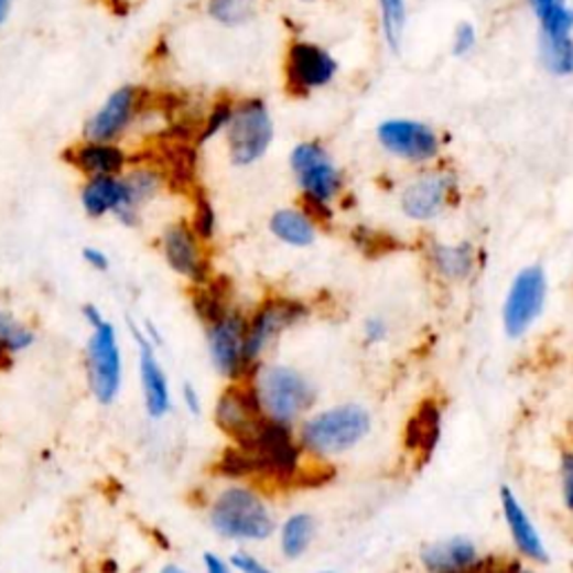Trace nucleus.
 <instances>
[{
	"label": "nucleus",
	"instance_id": "4",
	"mask_svg": "<svg viewBox=\"0 0 573 573\" xmlns=\"http://www.w3.org/2000/svg\"><path fill=\"white\" fill-rule=\"evenodd\" d=\"M273 141V121L267 104L258 97L236 106L227 128L229 158L236 166H253L260 162Z\"/></svg>",
	"mask_w": 573,
	"mask_h": 573
},
{
	"label": "nucleus",
	"instance_id": "32",
	"mask_svg": "<svg viewBox=\"0 0 573 573\" xmlns=\"http://www.w3.org/2000/svg\"><path fill=\"white\" fill-rule=\"evenodd\" d=\"M542 23V39H571V30H573V10L566 8L564 0H558V3L540 17Z\"/></svg>",
	"mask_w": 573,
	"mask_h": 573
},
{
	"label": "nucleus",
	"instance_id": "21",
	"mask_svg": "<svg viewBox=\"0 0 573 573\" xmlns=\"http://www.w3.org/2000/svg\"><path fill=\"white\" fill-rule=\"evenodd\" d=\"M442 435V410L435 401H425L410 419L408 425V448L421 453V464L435 453Z\"/></svg>",
	"mask_w": 573,
	"mask_h": 573
},
{
	"label": "nucleus",
	"instance_id": "46",
	"mask_svg": "<svg viewBox=\"0 0 573 573\" xmlns=\"http://www.w3.org/2000/svg\"><path fill=\"white\" fill-rule=\"evenodd\" d=\"M12 3H14V0H0V25H6V21L10 19Z\"/></svg>",
	"mask_w": 573,
	"mask_h": 573
},
{
	"label": "nucleus",
	"instance_id": "33",
	"mask_svg": "<svg viewBox=\"0 0 573 573\" xmlns=\"http://www.w3.org/2000/svg\"><path fill=\"white\" fill-rule=\"evenodd\" d=\"M558 495L560 505L573 516V446H566L558 455Z\"/></svg>",
	"mask_w": 573,
	"mask_h": 573
},
{
	"label": "nucleus",
	"instance_id": "18",
	"mask_svg": "<svg viewBox=\"0 0 573 573\" xmlns=\"http://www.w3.org/2000/svg\"><path fill=\"white\" fill-rule=\"evenodd\" d=\"M453 182L448 175H421L406 186L401 195V208L412 220H430L442 213L446 206Z\"/></svg>",
	"mask_w": 573,
	"mask_h": 573
},
{
	"label": "nucleus",
	"instance_id": "25",
	"mask_svg": "<svg viewBox=\"0 0 573 573\" xmlns=\"http://www.w3.org/2000/svg\"><path fill=\"white\" fill-rule=\"evenodd\" d=\"M430 260H433L435 269L451 280H462L471 275L475 256L468 245H435L430 251Z\"/></svg>",
	"mask_w": 573,
	"mask_h": 573
},
{
	"label": "nucleus",
	"instance_id": "38",
	"mask_svg": "<svg viewBox=\"0 0 573 573\" xmlns=\"http://www.w3.org/2000/svg\"><path fill=\"white\" fill-rule=\"evenodd\" d=\"M475 30H473V25H468V23H462L457 30H455V41H453V52L457 54V56H464V54H468L471 50H473V45H475Z\"/></svg>",
	"mask_w": 573,
	"mask_h": 573
},
{
	"label": "nucleus",
	"instance_id": "10",
	"mask_svg": "<svg viewBox=\"0 0 573 573\" xmlns=\"http://www.w3.org/2000/svg\"><path fill=\"white\" fill-rule=\"evenodd\" d=\"M423 573H479L486 553L468 533H451L428 540L417 553Z\"/></svg>",
	"mask_w": 573,
	"mask_h": 573
},
{
	"label": "nucleus",
	"instance_id": "42",
	"mask_svg": "<svg viewBox=\"0 0 573 573\" xmlns=\"http://www.w3.org/2000/svg\"><path fill=\"white\" fill-rule=\"evenodd\" d=\"M507 573H540L538 566L522 562L520 558H513L507 562Z\"/></svg>",
	"mask_w": 573,
	"mask_h": 573
},
{
	"label": "nucleus",
	"instance_id": "44",
	"mask_svg": "<svg viewBox=\"0 0 573 573\" xmlns=\"http://www.w3.org/2000/svg\"><path fill=\"white\" fill-rule=\"evenodd\" d=\"M529 3H531V8H533L536 17L540 19L542 14H547V12L558 3V0H529Z\"/></svg>",
	"mask_w": 573,
	"mask_h": 573
},
{
	"label": "nucleus",
	"instance_id": "47",
	"mask_svg": "<svg viewBox=\"0 0 573 573\" xmlns=\"http://www.w3.org/2000/svg\"><path fill=\"white\" fill-rule=\"evenodd\" d=\"M160 573H188V571H186V569H182L180 564H166V566H164Z\"/></svg>",
	"mask_w": 573,
	"mask_h": 573
},
{
	"label": "nucleus",
	"instance_id": "22",
	"mask_svg": "<svg viewBox=\"0 0 573 573\" xmlns=\"http://www.w3.org/2000/svg\"><path fill=\"white\" fill-rule=\"evenodd\" d=\"M123 182L128 188V206L117 213V220L126 227H137L141 206L151 202L162 188V175L153 169H137L126 175Z\"/></svg>",
	"mask_w": 573,
	"mask_h": 573
},
{
	"label": "nucleus",
	"instance_id": "26",
	"mask_svg": "<svg viewBox=\"0 0 573 573\" xmlns=\"http://www.w3.org/2000/svg\"><path fill=\"white\" fill-rule=\"evenodd\" d=\"M193 307H195V314L206 325H210L213 321H218L220 316H225L231 310L225 282L199 284V290L193 294Z\"/></svg>",
	"mask_w": 573,
	"mask_h": 573
},
{
	"label": "nucleus",
	"instance_id": "30",
	"mask_svg": "<svg viewBox=\"0 0 573 573\" xmlns=\"http://www.w3.org/2000/svg\"><path fill=\"white\" fill-rule=\"evenodd\" d=\"M383 36L390 50H399L406 30V0H379Z\"/></svg>",
	"mask_w": 573,
	"mask_h": 573
},
{
	"label": "nucleus",
	"instance_id": "23",
	"mask_svg": "<svg viewBox=\"0 0 573 573\" xmlns=\"http://www.w3.org/2000/svg\"><path fill=\"white\" fill-rule=\"evenodd\" d=\"M269 231L290 247H310L316 240V223L303 208H280L271 215Z\"/></svg>",
	"mask_w": 573,
	"mask_h": 573
},
{
	"label": "nucleus",
	"instance_id": "9",
	"mask_svg": "<svg viewBox=\"0 0 573 573\" xmlns=\"http://www.w3.org/2000/svg\"><path fill=\"white\" fill-rule=\"evenodd\" d=\"M547 301V278L540 267H527L511 284L501 323L509 338H522L540 318Z\"/></svg>",
	"mask_w": 573,
	"mask_h": 573
},
{
	"label": "nucleus",
	"instance_id": "16",
	"mask_svg": "<svg viewBox=\"0 0 573 573\" xmlns=\"http://www.w3.org/2000/svg\"><path fill=\"white\" fill-rule=\"evenodd\" d=\"M132 338L139 345V372H141V388H143V403H147V412L153 419H162L171 410V388L164 368L158 361L153 340L143 334L134 323L130 321Z\"/></svg>",
	"mask_w": 573,
	"mask_h": 573
},
{
	"label": "nucleus",
	"instance_id": "31",
	"mask_svg": "<svg viewBox=\"0 0 573 573\" xmlns=\"http://www.w3.org/2000/svg\"><path fill=\"white\" fill-rule=\"evenodd\" d=\"M34 338H36L34 332L28 325H23L14 314L0 312V340H3V345L12 354L32 347Z\"/></svg>",
	"mask_w": 573,
	"mask_h": 573
},
{
	"label": "nucleus",
	"instance_id": "7",
	"mask_svg": "<svg viewBox=\"0 0 573 573\" xmlns=\"http://www.w3.org/2000/svg\"><path fill=\"white\" fill-rule=\"evenodd\" d=\"M86 366H88V383L95 399L101 406H110L121 390V349L117 340L115 327L106 321L95 327L88 349H86Z\"/></svg>",
	"mask_w": 573,
	"mask_h": 573
},
{
	"label": "nucleus",
	"instance_id": "45",
	"mask_svg": "<svg viewBox=\"0 0 573 573\" xmlns=\"http://www.w3.org/2000/svg\"><path fill=\"white\" fill-rule=\"evenodd\" d=\"M12 366V352L0 340V370H8Z\"/></svg>",
	"mask_w": 573,
	"mask_h": 573
},
{
	"label": "nucleus",
	"instance_id": "12",
	"mask_svg": "<svg viewBox=\"0 0 573 573\" xmlns=\"http://www.w3.org/2000/svg\"><path fill=\"white\" fill-rule=\"evenodd\" d=\"M307 316V307L292 299H267L253 318L249 321L247 332V364L249 368L258 364V358L264 354V349L284 332L301 323Z\"/></svg>",
	"mask_w": 573,
	"mask_h": 573
},
{
	"label": "nucleus",
	"instance_id": "40",
	"mask_svg": "<svg viewBox=\"0 0 573 573\" xmlns=\"http://www.w3.org/2000/svg\"><path fill=\"white\" fill-rule=\"evenodd\" d=\"M204 571L206 573H231V564L225 562L218 553L206 551L204 553Z\"/></svg>",
	"mask_w": 573,
	"mask_h": 573
},
{
	"label": "nucleus",
	"instance_id": "15",
	"mask_svg": "<svg viewBox=\"0 0 573 573\" xmlns=\"http://www.w3.org/2000/svg\"><path fill=\"white\" fill-rule=\"evenodd\" d=\"M162 249L169 267L193 280L195 284H206L208 282V262L204 260L202 245L193 227L184 223H175L164 229L162 236Z\"/></svg>",
	"mask_w": 573,
	"mask_h": 573
},
{
	"label": "nucleus",
	"instance_id": "49",
	"mask_svg": "<svg viewBox=\"0 0 573 573\" xmlns=\"http://www.w3.org/2000/svg\"><path fill=\"white\" fill-rule=\"evenodd\" d=\"M303 3H314V0H303Z\"/></svg>",
	"mask_w": 573,
	"mask_h": 573
},
{
	"label": "nucleus",
	"instance_id": "8",
	"mask_svg": "<svg viewBox=\"0 0 573 573\" xmlns=\"http://www.w3.org/2000/svg\"><path fill=\"white\" fill-rule=\"evenodd\" d=\"M247 332L249 321L236 310H229L225 316L206 325V345L210 361L215 370L227 379H240L249 370Z\"/></svg>",
	"mask_w": 573,
	"mask_h": 573
},
{
	"label": "nucleus",
	"instance_id": "39",
	"mask_svg": "<svg viewBox=\"0 0 573 573\" xmlns=\"http://www.w3.org/2000/svg\"><path fill=\"white\" fill-rule=\"evenodd\" d=\"M84 260H86L93 269H97V271H108V269H110V258H108V253L101 251V249H97V247H86V249H84Z\"/></svg>",
	"mask_w": 573,
	"mask_h": 573
},
{
	"label": "nucleus",
	"instance_id": "11",
	"mask_svg": "<svg viewBox=\"0 0 573 573\" xmlns=\"http://www.w3.org/2000/svg\"><path fill=\"white\" fill-rule=\"evenodd\" d=\"M290 166H292L305 197L329 204L343 186L340 171L334 166L327 151L321 147L318 141L299 143L290 155Z\"/></svg>",
	"mask_w": 573,
	"mask_h": 573
},
{
	"label": "nucleus",
	"instance_id": "34",
	"mask_svg": "<svg viewBox=\"0 0 573 573\" xmlns=\"http://www.w3.org/2000/svg\"><path fill=\"white\" fill-rule=\"evenodd\" d=\"M215 225H218V218H215V208L208 202V197L204 193H197L195 199V215H193V231L197 234L199 240H210L215 236Z\"/></svg>",
	"mask_w": 573,
	"mask_h": 573
},
{
	"label": "nucleus",
	"instance_id": "36",
	"mask_svg": "<svg viewBox=\"0 0 573 573\" xmlns=\"http://www.w3.org/2000/svg\"><path fill=\"white\" fill-rule=\"evenodd\" d=\"M229 564L238 573H271V569L262 560H258L253 553H247V551H236L231 555Z\"/></svg>",
	"mask_w": 573,
	"mask_h": 573
},
{
	"label": "nucleus",
	"instance_id": "17",
	"mask_svg": "<svg viewBox=\"0 0 573 573\" xmlns=\"http://www.w3.org/2000/svg\"><path fill=\"white\" fill-rule=\"evenodd\" d=\"M139 104V90L132 86L117 88L106 104L88 119L86 139L97 143H112L132 121Z\"/></svg>",
	"mask_w": 573,
	"mask_h": 573
},
{
	"label": "nucleus",
	"instance_id": "14",
	"mask_svg": "<svg viewBox=\"0 0 573 573\" xmlns=\"http://www.w3.org/2000/svg\"><path fill=\"white\" fill-rule=\"evenodd\" d=\"M377 137L388 153L408 162H428L440 153V139L435 130L419 121H383L377 130Z\"/></svg>",
	"mask_w": 573,
	"mask_h": 573
},
{
	"label": "nucleus",
	"instance_id": "29",
	"mask_svg": "<svg viewBox=\"0 0 573 573\" xmlns=\"http://www.w3.org/2000/svg\"><path fill=\"white\" fill-rule=\"evenodd\" d=\"M164 158L169 164L171 180L180 186H188L193 182L195 166H197L195 151L186 147V143H171V147L164 149Z\"/></svg>",
	"mask_w": 573,
	"mask_h": 573
},
{
	"label": "nucleus",
	"instance_id": "35",
	"mask_svg": "<svg viewBox=\"0 0 573 573\" xmlns=\"http://www.w3.org/2000/svg\"><path fill=\"white\" fill-rule=\"evenodd\" d=\"M234 106H231V101H218L213 106V110L208 112V117H206V123H204V128H202V132H199V137H197V143H204V141H208V139H213L215 134H218L220 130H225V128H229V123H231V117H234Z\"/></svg>",
	"mask_w": 573,
	"mask_h": 573
},
{
	"label": "nucleus",
	"instance_id": "20",
	"mask_svg": "<svg viewBox=\"0 0 573 573\" xmlns=\"http://www.w3.org/2000/svg\"><path fill=\"white\" fill-rule=\"evenodd\" d=\"M82 204L90 218H104L128 206V188L123 177H90L82 191Z\"/></svg>",
	"mask_w": 573,
	"mask_h": 573
},
{
	"label": "nucleus",
	"instance_id": "43",
	"mask_svg": "<svg viewBox=\"0 0 573 573\" xmlns=\"http://www.w3.org/2000/svg\"><path fill=\"white\" fill-rule=\"evenodd\" d=\"M82 312H84V318L90 323V327H93V329H95V327H99L101 323H106L97 305H84V310H82Z\"/></svg>",
	"mask_w": 573,
	"mask_h": 573
},
{
	"label": "nucleus",
	"instance_id": "28",
	"mask_svg": "<svg viewBox=\"0 0 573 573\" xmlns=\"http://www.w3.org/2000/svg\"><path fill=\"white\" fill-rule=\"evenodd\" d=\"M540 56L551 75L566 77L573 72V39H540Z\"/></svg>",
	"mask_w": 573,
	"mask_h": 573
},
{
	"label": "nucleus",
	"instance_id": "13",
	"mask_svg": "<svg viewBox=\"0 0 573 573\" xmlns=\"http://www.w3.org/2000/svg\"><path fill=\"white\" fill-rule=\"evenodd\" d=\"M336 58L321 45L296 41L292 43L290 52H286V86H290V93L296 97H305L312 90L327 86L336 77Z\"/></svg>",
	"mask_w": 573,
	"mask_h": 573
},
{
	"label": "nucleus",
	"instance_id": "1",
	"mask_svg": "<svg viewBox=\"0 0 573 573\" xmlns=\"http://www.w3.org/2000/svg\"><path fill=\"white\" fill-rule=\"evenodd\" d=\"M372 412L361 403H338L307 417L299 430V444L316 457H338L361 446L372 433Z\"/></svg>",
	"mask_w": 573,
	"mask_h": 573
},
{
	"label": "nucleus",
	"instance_id": "2",
	"mask_svg": "<svg viewBox=\"0 0 573 573\" xmlns=\"http://www.w3.org/2000/svg\"><path fill=\"white\" fill-rule=\"evenodd\" d=\"M208 522L215 533L238 542H262L275 531L264 499L249 486H229L215 497Z\"/></svg>",
	"mask_w": 573,
	"mask_h": 573
},
{
	"label": "nucleus",
	"instance_id": "48",
	"mask_svg": "<svg viewBox=\"0 0 573 573\" xmlns=\"http://www.w3.org/2000/svg\"><path fill=\"white\" fill-rule=\"evenodd\" d=\"M318 573H336V571H318Z\"/></svg>",
	"mask_w": 573,
	"mask_h": 573
},
{
	"label": "nucleus",
	"instance_id": "24",
	"mask_svg": "<svg viewBox=\"0 0 573 573\" xmlns=\"http://www.w3.org/2000/svg\"><path fill=\"white\" fill-rule=\"evenodd\" d=\"M316 538V520L310 513H294L280 529V549L286 560L303 558Z\"/></svg>",
	"mask_w": 573,
	"mask_h": 573
},
{
	"label": "nucleus",
	"instance_id": "19",
	"mask_svg": "<svg viewBox=\"0 0 573 573\" xmlns=\"http://www.w3.org/2000/svg\"><path fill=\"white\" fill-rule=\"evenodd\" d=\"M65 160L88 177H119L128 162L126 153L119 147H115V143L97 141H86L84 147L67 151Z\"/></svg>",
	"mask_w": 573,
	"mask_h": 573
},
{
	"label": "nucleus",
	"instance_id": "3",
	"mask_svg": "<svg viewBox=\"0 0 573 573\" xmlns=\"http://www.w3.org/2000/svg\"><path fill=\"white\" fill-rule=\"evenodd\" d=\"M253 392L262 412L282 425H292L316 401L312 381L290 366H262L256 370Z\"/></svg>",
	"mask_w": 573,
	"mask_h": 573
},
{
	"label": "nucleus",
	"instance_id": "5",
	"mask_svg": "<svg viewBox=\"0 0 573 573\" xmlns=\"http://www.w3.org/2000/svg\"><path fill=\"white\" fill-rule=\"evenodd\" d=\"M497 501H499V513L501 522H505L513 551L518 558L533 566H547L551 562L549 544L536 525L531 511L527 509L525 499L511 484H499L497 488Z\"/></svg>",
	"mask_w": 573,
	"mask_h": 573
},
{
	"label": "nucleus",
	"instance_id": "50",
	"mask_svg": "<svg viewBox=\"0 0 573 573\" xmlns=\"http://www.w3.org/2000/svg\"><path fill=\"white\" fill-rule=\"evenodd\" d=\"M571 573H573V564H571Z\"/></svg>",
	"mask_w": 573,
	"mask_h": 573
},
{
	"label": "nucleus",
	"instance_id": "37",
	"mask_svg": "<svg viewBox=\"0 0 573 573\" xmlns=\"http://www.w3.org/2000/svg\"><path fill=\"white\" fill-rule=\"evenodd\" d=\"M388 334H390V327H388V323H386L383 318L372 316V318L366 321L364 336H366V343H368V345H379V343H383V340L388 338Z\"/></svg>",
	"mask_w": 573,
	"mask_h": 573
},
{
	"label": "nucleus",
	"instance_id": "41",
	"mask_svg": "<svg viewBox=\"0 0 573 573\" xmlns=\"http://www.w3.org/2000/svg\"><path fill=\"white\" fill-rule=\"evenodd\" d=\"M184 403L193 417H197L202 412V399L193 383H184Z\"/></svg>",
	"mask_w": 573,
	"mask_h": 573
},
{
	"label": "nucleus",
	"instance_id": "27",
	"mask_svg": "<svg viewBox=\"0 0 573 573\" xmlns=\"http://www.w3.org/2000/svg\"><path fill=\"white\" fill-rule=\"evenodd\" d=\"M206 12L227 28H240L256 17V0H208Z\"/></svg>",
	"mask_w": 573,
	"mask_h": 573
},
{
	"label": "nucleus",
	"instance_id": "6",
	"mask_svg": "<svg viewBox=\"0 0 573 573\" xmlns=\"http://www.w3.org/2000/svg\"><path fill=\"white\" fill-rule=\"evenodd\" d=\"M215 423L238 442V448H249L267 433L271 419L262 412L253 388L231 386L215 406Z\"/></svg>",
	"mask_w": 573,
	"mask_h": 573
}]
</instances>
